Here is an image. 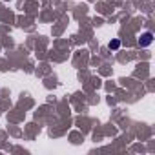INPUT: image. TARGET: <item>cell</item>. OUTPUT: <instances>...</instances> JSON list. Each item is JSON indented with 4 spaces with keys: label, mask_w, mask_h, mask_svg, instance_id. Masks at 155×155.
<instances>
[{
    "label": "cell",
    "mask_w": 155,
    "mask_h": 155,
    "mask_svg": "<svg viewBox=\"0 0 155 155\" xmlns=\"http://www.w3.org/2000/svg\"><path fill=\"white\" fill-rule=\"evenodd\" d=\"M119 46H120V42H119V40H111V42H110V49H117Z\"/></svg>",
    "instance_id": "obj_2"
},
{
    "label": "cell",
    "mask_w": 155,
    "mask_h": 155,
    "mask_svg": "<svg viewBox=\"0 0 155 155\" xmlns=\"http://www.w3.org/2000/svg\"><path fill=\"white\" fill-rule=\"evenodd\" d=\"M151 42H153V35H151V33H144V35L139 38V46H140V48H146V46H150Z\"/></svg>",
    "instance_id": "obj_1"
}]
</instances>
